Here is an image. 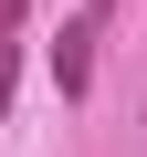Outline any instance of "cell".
<instances>
[{"label": "cell", "instance_id": "cell-2", "mask_svg": "<svg viewBox=\"0 0 147 157\" xmlns=\"http://www.w3.org/2000/svg\"><path fill=\"white\" fill-rule=\"evenodd\" d=\"M105 11H116V0H84V21H105Z\"/></svg>", "mask_w": 147, "mask_h": 157}, {"label": "cell", "instance_id": "cell-1", "mask_svg": "<svg viewBox=\"0 0 147 157\" xmlns=\"http://www.w3.org/2000/svg\"><path fill=\"white\" fill-rule=\"evenodd\" d=\"M53 84H63V94L95 84V21H63V42H53Z\"/></svg>", "mask_w": 147, "mask_h": 157}]
</instances>
